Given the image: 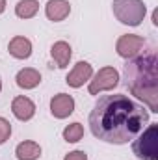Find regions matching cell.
<instances>
[{
  "label": "cell",
  "mask_w": 158,
  "mask_h": 160,
  "mask_svg": "<svg viewBox=\"0 0 158 160\" xmlns=\"http://www.w3.org/2000/svg\"><path fill=\"white\" fill-rule=\"evenodd\" d=\"M125 84L132 95L141 99L151 112H158V58L156 47L130 58L123 67Z\"/></svg>",
  "instance_id": "obj_2"
},
{
  "label": "cell",
  "mask_w": 158,
  "mask_h": 160,
  "mask_svg": "<svg viewBox=\"0 0 158 160\" xmlns=\"http://www.w3.org/2000/svg\"><path fill=\"white\" fill-rule=\"evenodd\" d=\"M63 160H87V155H86L84 151H73V153L65 155Z\"/></svg>",
  "instance_id": "obj_18"
},
{
  "label": "cell",
  "mask_w": 158,
  "mask_h": 160,
  "mask_svg": "<svg viewBox=\"0 0 158 160\" xmlns=\"http://www.w3.org/2000/svg\"><path fill=\"white\" fill-rule=\"evenodd\" d=\"M11 112H13V116H15L17 119L28 121V119H32L34 114H36V104H34L28 97L21 95V97H15V99H13V102H11Z\"/></svg>",
  "instance_id": "obj_9"
},
{
  "label": "cell",
  "mask_w": 158,
  "mask_h": 160,
  "mask_svg": "<svg viewBox=\"0 0 158 160\" xmlns=\"http://www.w3.org/2000/svg\"><path fill=\"white\" fill-rule=\"evenodd\" d=\"M112 9L119 22L128 26H140L147 13L143 0H114Z\"/></svg>",
  "instance_id": "obj_4"
},
{
  "label": "cell",
  "mask_w": 158,
  "mask_h": 160,
  "mask_svg": "<svg viewBox=\"0 0 158 160\" xmlns=\"http://www.w3.org/2000/svg\"><path fill=\"white\" fill-rule=\"evenodd\" d=\"M39 11V2L37 0H21L15 6V13L21 19H32Z\"/></svg>",
  "instance_id": "obj_15"
},
{
  "label": "cell",
  "mask_w": 158,
  "mask_h": 160,
  "mask_svg": "<svg viewBox=\"0 0 158 160\" xmlns=\"http://www.w3.org/2000/svg\"><path fill=\"white\" fill-rule=\"evenodd\" d=\"M73 110H75V99L71 95L58 93V95L52 97V101H50V112H52L54 118L65 119V118H69L73 114Z\"/></svg>",
  "instance_id": "obj_7"
},
{
  "label": "cell",
  "mask_w": 158,
  "mask_h": 160,
  "mask_svg": "<svg viewBox=\"0 0 158 160\" xmlns=\"http://www.w3.org/2000/svg\"><path fill=\"white\" fill-rule=\"evenodd\" d=\"M145 47V39L141 36H136V34H126V36H121L116 43V50L121 58H134L141 52V48Z\"/></svg>",
  "instance_id": "obj_6"
},
{
  "label": "cell",
  "mask_w": 158,
  "mask_h": 160,
  "mask_svg": "<svg viewBox=\"0 0 158 160\" xmlns=\"http://www.w3.org/2000/svg\"><path fill=\"white\" fill-rule=\"evenodd\" d=\"M0 91H2V80H0Z\"/></svg>",
  "instance_id": "obj_20"
},
{
  "label": "cell",
  "mask_w": 158,
  "mask_h": 160,
  "mask_svg": "<svg viewBox=\"0 0 158 160\" xmlns=\"http://www.w3.org/2000/svg\"><path fill=\"white\" fill-rule=\"evenodd\" d=\"M45 13L50 21L54 22H60L63 19L69 17L71 13V4L67 0H48L47 6H45Z\"/></svg>",
  "instance_id": "obj_10"
},
{
  "label": "cell",
  "mask_w": 158,
  "mask_h": 160,
  "mask_svg": "<svg viewBox=\"0 0 158 160\" xmlns=\"http://www.w3.org/2000/svg\"><path fill=\"white\" fill-rule=\"evenodd\" d=\"M119 84V73L114 67H102L99 69V73L95 75V78L89 82V93L91 95H97L101 91H106V89H114Z\"/></svg>",
  "instance_id": "obj_5"
},
{
  "label": "cell",
  "mask_w": 158,
  "mask_h": 160,
  "mask_svg": "<svg viewBox=\"0 0 158 160\" xmlns=\"http://www.w3.org/2000/svg\"><path fill=\"white\" fill-rule=\"evenodd\" d=\"M4 9H6V0H0V15L4 13Z\"/></svg>",
  "instance_id": "obj_19"
},
{
  "label": "cell",
  "mask_w": 158,
  "mask_h": 160,
  "mask_svg": "<svg viewBox=\"0 0 158 160\" xmlns=\"http://www.w3.org/2000/svg\"><path fill=\"white\" fill-rule=\"evenodd\" d=\"M91 75H93V67L87 62H78L73 67V71L67 75L65 82L71 88H80V86H84V82H87V80L91 78Z\"/></svg>",
  "instance_id": "obj_8"
},
{
  "label": "cell",
  "mask_w": 158,
  "mask_h": 160,
  "mask_svg": "<svg viewBox=\"0 0 158 160\" xmlns=\"http://www.w3.org/2000/svg\"><path fill=\"white\" fill-rule=\"evenodd\" d=\"M132 151L140 160H158V125H149L134 138Z\"/></svg>",
  "instance_id": "obj_3"
},
{
  "label": "cell",
  "mask_w": 158,
  "mask_h": 160,
  "mask_svg": "<svg viewBox=\"0 0 158 160\" xmlns=\"http://www.w3.org/2000/svg\"><path fill=\"white\" fill-rule=\"evenodd\" d=\"M15 155L19 160H37L41 157V145L32 140L21 142L15 149Z\"/></svg>",
  "instance_id": "obj_14"
},
{
  "label": "cell",
  "mask_w": 158,
  "mask_h": 160,
  "mask_svg": "<svg viewBox=\"0 0 158 160\" xmlns=\"http://www.w3.org/2000/svg\"><path fill=\"white\" fill-rule=\"evenodd\" d=\"M82 136H84V127H82L80 123H71V125H67V127L63 128V140L69 142V143L80 142Z\"/></svg>",
  "instance_id": "obj_16"
},
{
  "label": "cell",
  "mask_w": 158,
  "mask_h": 160,
  "mask_svg": "<svg viewBox=\"0 0 158 160\" xmlns=\"http://www.w3.org/2000/svg\"><path fill=\"white\" fill-rule=\"evenodd\" d=\"M50 54H52V60L56 62V65L60 69H65L69 65V60H71L73 50H71V47H69L67 41H56L52 45V48H50Z\"/></svg>",
  "instance_id": "obj_12"
},
{
  "label": "cell",
  "mask_w": 158,
  "mask_h": 160,
  "mask_svg": "<svg viewBox=\"0 0 158 160\" xmlns=\"http://www.w3.org/2000/svg\"><path fill=\"white\" fill-rule=\"evenodd\" d=\"M17 86L22 88V89H34L36 86H39L41 82V75L37 69H32V67H26V69H21L17 73Z\"/></svg>",
  "instance_id": "obj_13"
},
{
  "label": "cell",
  "mask_w": 158,
  "mask_h": 160,
  "mask_svg": "<svg viewBox=\"0 0 158 160\" xmlns=\"http://www.w3.org/2000/svg\"><path fill=\"white\" fill-rule=\"evenodd\" d=\"M7 50H9V54H11L13 58H17V60H26V58H30V54H32V43H30V39H26V38H22V36H15L13 39L9 41Z\"/></svg>",
  "instance_id": "obj_11"
},
{
  "label": "cell",
  "mask_w": 158,
  "mask_h": 160,
  "mask_svg": "<svg viewBox=\"0 0 158 160\" xmlns=\"http://www.w3.org/2000/svg\"><path fill=\"white\" fill-rule=\"evenodd\" d=\"M149 123V112L123 93L101 97L91 114L89 128L95 138L106 143H128Z\"/></svg>",
  "instance_id": "obj_1"
},
{
  "label": "cell",
  "mask_w": 158,
  "mask_h": 160,
  "mask_svg": "<svg viewBox=\"0 0 158 160\" xmlns=\"http://www.w3.org/2000/svg\"><path fill=\"white\" fill-rule=\"evenodd\" d=\"M9 136H11V125H9V121L0 118V145L4 142H7Z\"/></svg>",
  "instance_id": "obj_17"
}]
</instances>
